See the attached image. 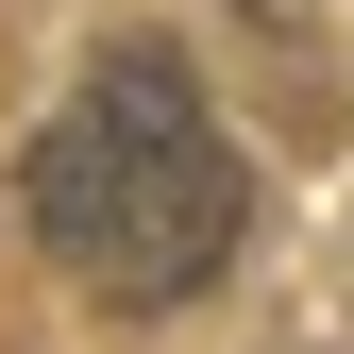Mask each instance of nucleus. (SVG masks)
Wrapping results in <instances>:
<instances>
[{
	"label": "nucleus",
	"instance_id": "obj_1",
	"mask_svg": "<svg viewBox=\"0 0 354 354\" xmlns=\"http://www.w3.org/2000/svg\"><path fill=\"white\" fill-rule=\"evenodd\" d=\"M17 203H34V253L84 304H203L236 270V236H253V169H236V136L203 118V84L169 51H102L84 68L68 118L17 169Z\"/></svg>",
	"mask_w": 354,
	"mask_h": 354
}]
</instances>
